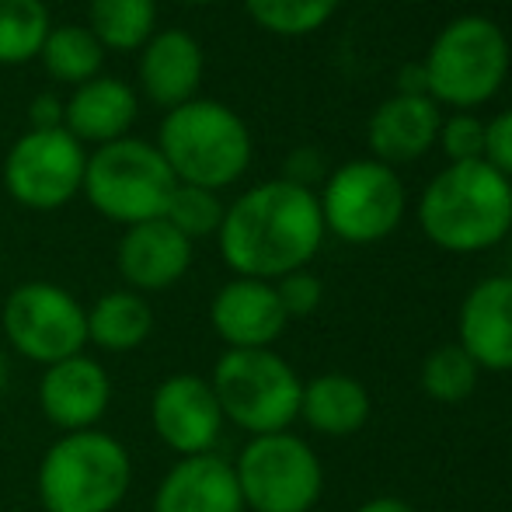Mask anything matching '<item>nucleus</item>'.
Masks as SVG:
<instances>
[{
    "label": "nucleus",
    "instance_id": "nucleus-1",
    "mask_svg": "<svg viewBox=\"0 0 512 512\" xmlns=\"http://www.w3.org/2000/svg\"><path fill=\"white\" fill-rule=\"evenodd\" d=\"M324 216L317 192L276 178L248 189L227 206L216 230L220 255L244 279H276L300 272L324 244Z\"/></svg>",
    "mask_w": 512,
    "mask_h": 512
},
{
    "label": "nucleus",
    "instance_id": "nucleus-2",
    "mask_svg": "<svg viewBox=\"0 0 512 512\" xmlns=\"http://www.w3.org/2000/svg\"><path fill=\"white\" fill-rule=\"evenodd\" d=\"M418 227L450 255H478L512 234V182L485 161L446 164L418 199Z\"/></svg>",
    "mask_w": 512,
    "mask_h": 512
},
{
    "label": "nucleus",
    "instance_id": "nucleus-3",
    "mask_svg": "<svg viewBox=\"0 0 512 512\" xmlns=\"http://www.w3.org/2000/svg\"><path fill=\"white\" fill-rule=\"evenodd\" d=\"M133 485L126 443L105 429L60 432L46 446L35 474L46 512H115Z\"/></svg>",
    "mask_w": 512,
    "mask_h": 512
},
{
    "label": "nucleus",
    "instance_id": "nucleus-4",
    "mask_svg": "<svg viewBox=\"0 0 512 512\" xmlns=\"http://www.w3.org/2000/svg\"><path fill=\"white\" fill-rule=\"evenodd\" d=\"M157 150L178 185L220 192L248 171L251 133L234 108L213 98H192L164 115Z\"/></svg>",
    "mask_w": 512,
    "mask_h": 512
},
{
    "label": "nucleus",
    "instance_id": "nucleus-5",
    "mask_svg": "<svg viewBox=\"0 0 512 512\" xmlns=\"http://www.w3.org/2000/svg\"><path fill=\"white\" fill-rule=\"evenodd\" d=\"M509 39L485 14H464L439 28L422 67L429 98L457 112L492 102L509 77Z\"/></svg>",
    "mask_w": 512,
    "mask_h": 512
},
{
    "label": "nucleus",
    "instance_id": "nucleus-6",
    "mask_svg": "<svg viewBox=\"0 0 512 512\" xmlns=\"http://www.w3.org/2000/svg\"><path fill=\"white\" fill-rule=\"evenodd\" d=\"M223 422L248 436L286 432L300 418L304 380L276 349H223L209 377Z\"/></svg>",
    "mask_w": 512,
    "mask_h": 512
},
{
    "label": "nucleus",
    "instance_id": "nucleus-7",
    "mask_svg": "<svg viewBox=\"0 0 512 512\" xmlns=\"http://www.w3.org/2000/svg\"><path fill=\"white\" fill-rule=\"evenodd\" d=\"M175 189L178 178L171 175L157 143L122 136V140L105 143L88 157L81 192L105 220L133 227V223L164 216Z\"/></svg>",
    "mask_w": 512,
    "mask_h": 512
},
{
    "label": "nucleus",
    "instance_id": "nucleus-8",
    "mask_svg": "<svg viewBox=\"0 0 512 512\" xmlns=\"http://www.w3.org/2000/svg\"><path fill=\"white\" fill-rule=\"evenodd\" d=\"M234 474L251 512H314L324 492L321 457L290 429L251 436L237 453Z\"/></svg>",
    "mask_w": 512,
    "mask_h": 512
},
{
    "label": "nucleus",
    "instance_id": "nucleus-9",
    "mask_svg": "<svg viewBox=\"0 0 512 512\" xmlns=\"http://www.w3.org/2000/svg\"><path fill=\"white\" fill-rule=\"evenodd\" d=\"M324 230L345 244H377L391 237L405 220V185L401 175L373 157H359L324 178L317 196Z\"/></svg>",
    "mask_w": 512,
    "mask_h": 512
},
{
    "label": "nucleus",
    "instance_id": "nucleus-10",
    "mask_svg": "<svg viewBox=\"0 0 512 512\" xmlns=\"http://www.w3.org/2000/svg\"><path fill=\"white\" fill-rule=\"evenodd\" d=\"M4 342L18 356L39 366H53L77 356L88 345V307L70 290L46 279H32L7 293L0 310Z\"/></svg>",
    "mask_w": 512,
    "mask_h": 512
},
{
    "label": "nucleus",
    "instance_id": "nucleus-11",
    "mask_svg": "<svg viewBox=\"0 0 512 512\" xmlns=\"http://www.w3.org/2000/svg\"><path fill=\"white\" fill-rule=\"evenodd\" d=\"M84 168H88L84 143L74 140L63 126L28 129L7 154L4 185L14 203L49 213L81 196Z\"/></svg>",
    "mask_w": 512,
    "mask_h": 512
},
{
    "label": "nucleus",
    "instance_id": "nucleus-12",
    "mask_svg": "<svg viewBox=\"0 0 512 512\" xmlns=\"http://www.w3.org/2000/svg\"><path fill=\"white\" fill-rule=\"evenodd\" d=\"M150 425L171 453L199 457L216 450L227 422L206 377L171 373L150 394Z\"/></svg>",
    "mask_w": 512,
    "mask_h": 512
},
{
    "label": "nucleus",
    "instance_id": "nucleus-13",
    "mask_svg": "<svg viewBox=\"0 0 512 512\" xmlns=\"http://www.w3.org/2000/svg\"><path fill=\"white\" fill-rule=\"evenodd\" d=\"M108 405H112V377H108L102 359L77 352V356H67L53 366H42L39 408L53 429H98Z\"/></svg>",
    "mask_w": 512,
    "mask_h": 512
},
{
    "label": "nucleus",
    "instance_id": "nucleus-14",
    "mask_svg": "<svg viewBox=\"0 0 512 512\" xmlns=\"http://www.w3.org/2000/svg\"><path fill=\"white\" fill-rule=\"evenodd\" d=\"M209 324L227 349H272L290 317L272 283L234 276L216 290L209 304Z\"/></svg>",
    "mask_w": 512,
    "mask_h": 512
},
{
    "label": "nucleus",
    "instance_id": "nucleus-15",
    "mask_svg": "<svg viewBox=\"0 0 512 512\" xmlns=\"http://www.w3.org/2000/svg\"><path fill=\"white\" fill-rule=\"evenodd\" d=\"M115 265L119 276L133 293H161L182 283V276L192 265V241L178 234L164 216L147 223H133L122 234L115 248Z\"/></svg>",
    "mask_w": 512,
    "mask_h": 512
},
{
    "label": "nucleus",
    "instance_id": "nucleus-16",
    "mask_svg": "<svg viewBox=\"0 0 512 512\" xmlns=\"http://www.w3.org/2000/svg\"><path fill=\"white\" fill-rule=\"evenodd\" d=\"M457 345L478 370L512 373V276H488L471 286L457 314Z\"/></svg>",
    "mask_w": 512,
    "mask_h": 512
},
{
    "label": "nucleus",
    "instance_id": "nucleus-17",
    "mask_svg": "<svg viewBox=\"0 0 512 512\" xmlns=\"http://www.w3.org/2000/svg\"><path fill=\"white\" fill-rule=\"evenodd\" d=\"M154 512H248L234 460L220 453L178 457L154 488Z\"/></svg>",
    "mask_w": 512,
    "mask_h": 512
},
{
    "label": "nucleus",
    "instance_id": "nucleus-18",
    "mask_svg": "<svg viewBox=\"0 0 512 512\" xmlns=\"http://www.w3.org/2000/svg\"><path fill=\"white\" fill-rule=\"evenodd\" d=\"M439 126L443 112L429 95H394L370 115L366 143L373 161L398 168L429 154L432 143L439 140Z\"/></svg>",
    "mask_w": 512,
    "mask_h": 512
},
{
    "label": "nucleus",
    "instance_id": "nucleus-19",
    "mask_svg": "<svg viewBox=\"0 0 512 512\" xmlns=\"http://www.w3.org/2000/svg\"><path fill=\"white\" fill-rule=\"evenodd\" d=\"M203 67L206 56L196 35H189L185 28H164L150 35L140 53V88L150 102L171 112L196 98Z\"/></svg>",
    "mask_w": 512,
    "mask_h": 512
},
{
    "label": "nucleus",
    "instance_id": "nucleus-20",
    "mask_svg": "<svg viewBox=\"0 0 512 512\" xmlns=\"http://www.w3.org/2000/svg\"><path fill=\"white\" fill-rule=\"evenodd\" d=\"M140 102L126 81L115 77H91L74 88L70 102H63V129L81 143H115L133 129Z\"/></svg>",
    "mask_w": 512,
    "mask_h": 512
},
{
    "label": "nucleus",
    "instance_id": "nucleus-21",
    "mask_svg": "<svg viewBox=\"0 0 512 512\" xmlns=\"http://www.w3.org/2000/svg\"><path fill=\"white\" fill-rule=\"evenodd\" d=\"M370 391L349 373H321L307 380L300 394V418L328 439L356 436L370 422Z\"/></svg>",
    "mask_w": 512,
    "mask_h": 512
},
{
    "label": "nucleus",
    "instance_id": "nucleus-22",
    "mask_svg": "<svg viewBox=\"0 0 512 512\" xmlns=\"http://www.w3.org/2000/svg\"><path fill=\"white\" fill-rule=\"evenodd\" d=\"M154 331V310L133 290H108L88 307V345L102 352H133Z\"/></svg>",
    "mask_w": 512,
    "mask_h": 512
},
{
    "label": "nucleus",
    "instance_id": "nucleus-23",
    "mask_svg": "<svg viewBox=\"0 0 512 512\" xmlns=\"http://www.w3.org/2000/svg\"><path fill=\"white\" fill-rule=\"evenodd\" d=\"M95 39L115 53H133L150 42L157 28V0H88Z\"/></svg>",
    "mask_w": 512,
    "mask_h": 512
},
{
    "label": "nucleus",
    "instance_id": "nucleus-24",
    "mask_svg": "<svg viewBox=\"0 0 512 512\" xmlns=\"http://www.w3.org/2000/svg\"><path fill=\"white\" fill-rule=\"evenodd\" d=\"M39 60L53 81L81 88L84 81L98 77V70L105 63V46L95 39V32L88 25H60L49 28Z\"/></svg>",
    "mask_w": 512,
    "mask_h": 512
},
{
    "label": "nucleus",
    "instance_id": "nucleus-25",
    "mask_svg": "<svg viewBox=\"0 0 512 512\" xmlns=\"http://www.w3.org/2000/svg\"><path fill=\"white\" fill-rule=\"evenodd\" d=\"M478 377V363L457 342L432 349L422 359V370H418L422 394L436 401V405H460V401H467L478 391Z\"/></svg>",
    "mask_w": 512,
    "mask_h": 512
},
{
    "label": "nucleus",
    "instance_id": "nucleus-26",
    "mask_svg": "<svg viewBox=\"0 0 512 512\" xmlns=\"http://www.w3.org/2000/svg\"><path fill=\"white\" fill-rule=\"evenodd\" d=\"M49 28L53 25L42 0H0V63L18 67L35 60Z\"/></svg>",
    "mask_w": 512,
    "mask_h": 512
},
{
    "label": "nucleus",
    "instance_id": "nucleus-27",
    "mask_svg": "<svg viewBox=\"0 0 512 512\" xmlns=\"http://www.w3.org/2000/svg\"><path fill=\"white\" fill-rule=\"evenodd\" d=\"M342 0H244L258 28L283 39H300L331 21Z\"/></svg>",
    "mask_w": 512,
    "mask_h": 512
},
{
    "label": "nucleus",
    "instance_id": "nucleus-28",
    "mask_svg": "<svg viewBox=\"0 0 512 512\" xmlns=\"http://www.w3.org/2000/svg\"><path fill=\"white\" fill-rule=\"evenodd\" d=\"M223 213H227V206L220 203L216 192L196 189V185H178V189L171 192L168 209H164V220H168L178 234H185L196 244L199 237H213L216 230H220Z\"/></svg>",
    "mask_w": 512,
    "mask_h": 512
},
{
    "label": "nucleus",
    "instance_id": "nucleus-29",
    "mask_svg": "<svg viewBox=\"0 0 512 512\" xmlns=\"http://www.w3.org/2000/svg\"><path fill=\"white\" fill-rule=\"evenodd\" d=\"M439 147L450 164L485 161V122L471 112H453L439 126Z\"/></svg>",
    "mask_w": 512,
    "mask_h": 512
},
{
    "label": "nucleus",
    "instance_id": "nucleus-30",
    "mask_svg": "<svg viewBox=\"0 0 512 512\" xmlns=\"http://www.w3.org/2000/svg\"><path fill=\"white\" fill-rule=\"evenodd\" d=\"M272 286H276L279 304H283L286 317H310L324 300V283L307 269L290 272V276L276 279Z\"/></svg>",
    "mask_w": 512,
    "mask_h": 512
},
{
    "label": "nucleus",
    "instance_id": "nucleus-31",
    "mask_svg": "<svg viewBox=\"0 0 512 512\" xmlns=\"http://www.w3.org/2000/svg\"><path fill=\"white\" fill-rule=\"evenodd\" d=\"M485 164L512 182V108L485 122Z\"/></svg>",
    "mask_w": 512,
    "mask_h": 512
},
{
    "label": "nucleus",
    "instance_id": "nucleus-32",
    "mask_svg": "<svg viewBox=\"0 0 512 512\" xmlns=\"http://www.w3.org/2000/svg\"><path fill=\"white\" fill-rule=\"evenodd\" d=\"M283 178H286V182H293V185H300V189L314 192V185L328 178V171H324L321 150H314V147L293 150V154L286 157V175Z\"/></svg>",
    "mask_w": 512,
    "mask_h": 512
},
{
    "label": "nucleus",
    "instance_id": "nucleus-33",
    "mask_svg": "<svg viewBox=\"0 0 512 512\" xmlns=\"http://www.w3.org/2000/svg\"><path fill=\"white\" fill-rule=\"evenodd\" d=\"M28 115H32V129H56L63 122V105L53 95H42Z\"/></svg>",
    "mask_w": 512,
    "mask_h": 512
},
{
    "label": "nucleus",
    "instance_id": "nucleus-34",
    "mask_svg": "<svg viewBox=\"0 0 512 512\" xmlns=\"http://www.w3.org/2000/svg\"><path fill=\"white\" fill-rule=\"evenodd\" d=\"M398 95H429V77L422 63H408L398 70Z\"/></svg>",
    "mask_w": 512,
    "mask_h": 512
},
{
    "label": "nucleus",
    "instance_id": "nucleus-35",
    "mask_svg": "<svg viewBox=\"0 0 512 512\" xmlns=\"http://www.w3.org/2000/svg\"><path fill=\"white\" fill-rule=\"evenodd\" d=\"M356 512H415V506L398 495H377V499H366Z\"/></svg>",
    "mask_w": 512,
    "mask_h": 512
},
{
    "label": "nucleus",
    "instance_id": "nucleus-36",
    "mask_svg": "<svg viewBox=\"0 0 512 512\" xmlns=\"http://www.w3.org/2000/svg\"><path fill=\"white\" fill-rule=\"evenodd\" d=\"M7 387V352H4V342H0V394Z\"/></svg>",
    "mask_w": 512,
    "mask_h": 512
},
{
    "label": "nucleus",
    "instance_id": "nucleus-37",
    "mask_svg": "<svg viewBox=\"0 0 512 512\" xmlns=\"http://www.w3.org/2000/svg\"><path fill=\"white\" fill-rule=\"evenodd\" d=\"M185 4H196V7H206V4H220V0H185Z\"/></svg>",
    "mask_w": 512,
    "mask_h": 512
},
{
    "label": "nucleus",
    "instance_id": "nucleus-38",
    "mask_svg": "<svg viewBox=\"0 0 512 512\" xmlns=\"http://www.w3.org/2000/svg\"><path fill=\"white\" fill-rule=\"evenodd\" d=\"M11 512H28V509H11Z\"/></svg>",
    "mask_w": 512,
    "mask_h": 512
},
{
    "label": "nucleus",
    "instance_id": "nucleus-39",
    "mask_svg": "<svg viewBox=\"0 0 512 512\" xmlns=\"http://www.w3.org/2000/svg\"><path fill=\"white\" fill-rule=\"evenodd\" d=\"M509 276H512V272H509Z\"/></svg>",
    "mask_w": 512,
    "mask_h": 512
}]
</instances>
